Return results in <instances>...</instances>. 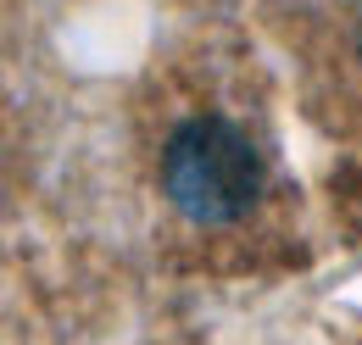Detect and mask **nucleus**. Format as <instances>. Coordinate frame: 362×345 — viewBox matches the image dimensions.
I'll return each instance as SVG.
<instances>
[{
  "label": "nucleus",
  "mask_w": 362,
  "mask_h": 345,
  "mask_svg": "<svg viewBox=\"0 0 362 345\" xmlns=\"http://www.w3.org/2000/svg\"><path fill=\"white\" fill-rule=\"evenodd\" d=\"M162 189L195 223H234L262 195V156L228 117H189L162 151Z\"/></svg>",
  "instance_id": "1"
}]
</instances>
